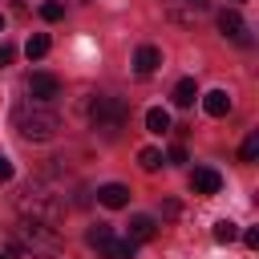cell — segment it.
Returning <instances> with one entry per match:
<instances>
[{
	"label": "cell",
	"mask_w": 259,
	"mask_h": 259,
	"mask_svg": "<svg viewBox=\"0 0 259 259\" xmlns=\"http://www.w3.org/2000/svg\"><path fill=\"white\" fill-rule=\"evenodd\" d=\"M243 243H247V247H259V227H251V231L243 235Z\"/></svg>",
	"instance_id": "24"
},
{
	"label": "cell",
	"mask_w": 259,
	"mask_h": 259,
	"mask_svg": "<svg viewBox=\"0 0 259 259\" xmlns=\"http://www.w3.org/2000/svg\"><path fill=\"white\" fill-rule=\"evenodd\" d=\"M0 32H4V16H0Z\"/></svg>",
	"instance_id": "26"
},
{
	"label": "cell",
	"mask_w": 259,
	"mask_h": 259,
	"mask_svg": "<svg viewBox=\"0 0 259 259\" xmlns=\"http://www.w3.org/2000/svg\"><path fill=\"white\" fill-rule=\"evenodd\" d=\"M61 16H65V4H61V0H45V4H40V20L53 24V20H61Z\"/></svg>",
	"instance_id": "18"
},
{
	"label": "cell",
	"mask_w": 259,
	"mask_h": 259,
	"mask_svg": "<svg viewBox=\"0 0 259 259\" xmlns=\"http://www.w3.org/2000/svg\"><path fill=\"white\" fill-rule=\"evenodd\" d=\"M105 239H113V231H109L105 223H97V227H89V231H85V243H89L93 251H97V247H101Z\"/></svg>",
	"instance_id": "17"
},
{
	"label": "cell",
	"mask_w": 259,
	"mask_h": 259,
	"mask_svg": "<svg viewBox=\"0 0 259 259\" xmlns=\"http://www.w3.org/2000/svg\"><path fill=\"white\" fill-rule=\"evenodd\" d=\"M154 235H158V223H154L150 214H134V219H130V235H125V239H134V243H150Z\"/></svg>",
	"instance_id": "11"
},
{
	"label": "cell",
	"mask_w": 259,
	"mask_h": 259,
	"mask_svg": "<svg viewBox=\"0 0 259 259\" xmlns=\"http://www.w3.org/2000/svg\"><path fill=\"white\" fill-rule=\"evenodd\" d=\"M125 113H130V105H125L121 97H93V101H89V125H93V130L113 134V130L125 125Z\"/></svg>",
	"instance_id": "3"
},
{
	"label": "cell",
	"mask_w": 259,
	"mask_h": 259,
	"mask_svg": "<svg viewBox=\"0 0 259 259\" xmlns=\"http://www.w3.org/2000/svg\"><path fill=\"white\" fill-rule=\"evenodd\" d=\"M158 65H162V49H154V45H142V49L134 53V73H138V77H150Z\"/></svg>",
	"instance_id": "8"
},
{
	"label": "cell",
	"mask_w": 259,
	"mask_h": 259,
	"mask_svg": "<svg viewBox=\"0 0 259 259\" xmlns=\"http://www.w3.org/2000/svg\"><path fill=\"white\" fill-rule=\"evenodd\" d=\"M138 166H142L146 174H154V170L162 166V150H154V146H146V150H138Z\"/></svg>",
	"instance_id": "16"
},
{
	"label": "cell",
	"mask_w": 259,
	"mask_h": 259,
	"mask_svg": "<svg viewBox=\"0 0 259 259\" xmlns=\"http://www.w3.org/2000/svg\"><path fill=\"white\" fill-rule=\"evenodd\" d=\"M170 97H174V105H178V109L194 105V97H198V85H194V77H182V81L174 85V93H170Z\"/></svg>",
	"instance_id": "13"
},
{
	"label": "cell",
	"mask_w": 259,
	"mask_h": 259,
	"mask_svg": "<svg viewBox=\"0 0 259 259\" xmlns=\"http://www.w3.org/2000/svg\"><path fill=\"white\" fill-rule=\"evenodd\" d=\"M219 32H223L227 40L251 45V36H247V24H243V16H239L235 8H223V12H219Z\"/></svg>",
	"instance_id": "5"
},
{
	"label": "cell",
	"mask_w": 259,
	"mask_h": 259,
	"mask_svg": "<svg viewBox=\"0 0 259 259\" xmlns=\"http://www.w3.org/2000/svg\"><path fill=\"white\" fill-rule=\"evenodd\" d=\"M97 202L109 206V210H121V206L130 202V186H121V182H105V186L97 190Z\"/></svg>",
	"instance_id": "9"
},
{
	"label": "cell",
	"mask_w": 259,
	"mask_h": 259,
	"mask_svg": "<svg viewBox=\"0 0 259 259\" xmlns=\"http://www.w3.org/2000/svg\"><path fill=\"white\" fill-rule=\"evenodd\" d=\"M8 178H12V162L0 154V182H8Z\"/></svg>",
	"instance_id": "23"
},
{
	"label": "cell",
	"mask_w": 259,
	"mask_h": 259,
	"mask_svg": "<svg viewBox=\"0 0 259 259\" xmlns=\"http://www.w3.org/2000/svg\"><path fill=\"white\" fill-rule=\"evenodd\" d=\"M16 206H20V214H24V219H40V223H57V219L65 214V206H61L49 190H40V186H36V190L28 186V190L16 198Z\"/></svg>",
	"instance_id": "4"
},
{
	"label": "cell",
	"mask_w": 259,
	"mask_h": 259,
	"mask_svg": "<svg viewBox=\"0 0 259 259\" xmlns=\"http://www.w3.org/2000/svg\"><path fill=\"white\" fill-rule=\"evenodd\" d=\"M134 251H138L134 239H105V243L97 247L101 259H134Z\"/></svg>",
	"instance_id": "10"
},
{
	"label": "cell",
	"mask_w": 259,
	"mask_h": 259,
	"mask_svg": "<svg viewBox=\"0 0 259 259\" xmlns=\"http://www.w3.org/2000/svg\"><path fill=\"white\" fill-rule=\"evenodd\" d=\"M24 53H28V61H40V57L49 53V36H45V32H32L28 45H24Z\"/></svg>",
	"instance_id": "14"
},
{
	"label": "cell",
	"mask_w": 259,
	"mask_h": 259,
	"mask_svg": "<svg viewBox=\"0 0 259 259\" xmlns=\"http://www.w3.org/2000/svg\"><path fill=\"white\" fill-rule=\"evenodd\" d=\"M146 130H150V134H166V130H170V113H166V109H150V113H146Z\"/></svg>",
	"instance_id": "15"
},
{
	"label": "cell",
	"mask_w": 259,
	"mask_h": 259,
	"mask_svg": "<svg viewBox=\"0 0 259 259\" xmlns=\"http://www.w3.org/2000/svg\"><path fill=\"white\" fill-rule=\"evenodd\" d=\"M259 158V134H251L243 146H239V162H255Z\"/></svg>",
	"instance_id": "19"
},
{
	"label": "cell",
	"mask_w": 259,
	"mask_h": 259,
	"mask_svg": "<svg viewBox=\"0 0 259 259\" xmlns=\"http://www.w3.org/2000/svg\"><path fill=\"white\" fill-rule=\"evenodd\" d=\"M57 93H61V81H57L53 73H32V77H28V97H32V101H45V105H49Z\"/></svg>",
	"instance_id": "6"
},
{
	"label": "cell",
	"mask_w": 259,
	"mask_h": 259,
	"mask_svg": "<svg viewBox=\"0 0 259 259\" xmlns=\"http://www.w3.org/2000/svg\"><path fill=\"white\" fill-rule=\"evenodd\" d=\"M210 0H174V16H182V8H190V12H202Z\"/></svg>",
	"instance_id": "21"
},
{
	"label": "cell",
	"mask_w": 259,
	"mask_h": 259,
	"mask_svg": "<svg viewBox=\"0 0 259 259\" xmlns=\"http://www.w3.org/2000/svg\"><path fill=\"white\" fill-rule=\"evenodd\" d=\"M12 57H16V49H12V45H0V69L12 65Z\"/></svg>",
	"instance_id": "22"
},
{
	"label": "cell",
	"mask_w": 259,
	"mask_h": 259,
	"mask_svg": "<svg viewBox=\"0 0 259 259\" xmlns=\"http://www.w3.org/2000/svg\"><path fill=\"white\" fill-rule=\"evenodd\" d=\"M235 235H239V231H235L231 219H219V223H214V243H231Z\"/></svg>",
	"instance_id": "20"
},
{
	"label": "cell",
	"mask_w": 259,
	"mask_h": 259,
	"mask_svg": "<svg viewBox=\"0 0 259 259\" xmlns=\"http://www.w3.org/2000/svg\"><path fill=\"white\" fill-rule=\"evenodd\" d=\"M202 109H206L210 117H227V113H231V93H227V89H210V93L202 97Z\"/></svg>",
	"instance_id": "12"
},
{
	"label": "cell",
	"mask_w": 259,
	"mask_h": 259,
	"mask_svg": "<svg viewBox=\"0 0 259 259\" xmlns=\"http://www.w3.org/2000/svg\"><path fill=\"white\" fill-rule=\"evenodd\" d=\"M16 243H20L24 251L40 255V259H53V255L65 251V235H61L53 223H40V219H24V223L16 227Z\"/></svg>",
	"instance_id": "2"
},
{
	"label": "cell",
	"mask_w": 259,
	"mask_h": 259,
	"mask_svg": "<svg viewBox=\"0 0 259 259\" xmlns=\"http://www.w3.org/2000/svg\"><path fill=\"white\" fill-rule=\"evenodd\" d=\"M12 125H16L20 138H28V142H49V138H57V130H61V113H57L53 105H45V101H28V105H16Z\"/></svg>",
	"instance_id": "1"
},
{
	"label": "cell",
	"mask_w": 259,
	"mask_h": 259,
	"mask_svg": "<svg viewBox=\"0 0 259 259\" xmlns=\"http://www.w3.org/2000/svg\"><path fill=\"white\" fill-rule=\"evenodd\" d=\"M219 186H223V178H219V170H210V166H198V170L190 174V190H194V194H219Z\"/></svg>",
	"instance_id": "7"
},
{
	"label": "cell",
	"mask_w": 259,
	"mask_h": 259,
	"mask_svg": "<svg viewBox=\"0 0 259 259\" xmlns=\"http://www.w3.org/2000/svg\"><path fill=\"white\" fill-rule=\"evenodd\" d=\"M0 259H12V255H8V251H0Z\"/></svg>",
	"instance_id": "25"
}]
</instances>
